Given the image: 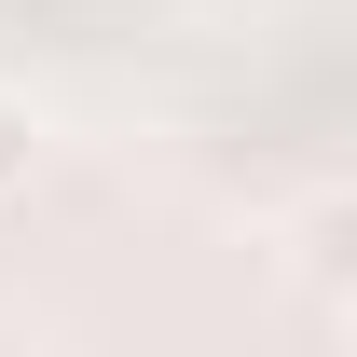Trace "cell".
Masks as SVG:
<instances>
[{
  "mask_svg": "<svg viewBox=\"0 0 357 357\" xmlns=\"http://www.w3.org/2000/svg\"><path fill=\"white\" fill-rule=\"evenodd\" d=\"M28 178H42V110H28V96H0V206H14Z\"/></svg>",
  "mask_w": 357,
  "mask_h": 357,
  "instance_id": "obj_1",
  "label": "cell"
}]
</instances>
